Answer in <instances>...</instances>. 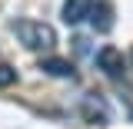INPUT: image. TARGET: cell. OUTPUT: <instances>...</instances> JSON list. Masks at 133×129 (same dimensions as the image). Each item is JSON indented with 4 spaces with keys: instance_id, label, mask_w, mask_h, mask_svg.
<instances>
[{
    "instance_id": "6da1fadb",
    "label": "cell",
    "mask_w": 133,
    "mask_h": 129,
    "mask_svg": "<svg viewBox=\"0 0 133 129\" xmlns=\"http://www.w3.org/2000/svg\"><path fill=\"white\" fill-rule=\"evenodd\" d=\"M14 33H17V40H20L27 50H50L53 43H57L53 27L40 23V20H17V23H14Z\"/></svg>"
},
{
    "instance_id": "3957f363",
    "label": "cell",
    "mask_w": 133,
    "mask_h": 129,
    "mask_svg": "<svg viewBox=\"0 0 133 129\" xmlns=\"http://www.w3.org/2000/svg\"><path fill=\"white\" fill-rule=\"evenodd\" d=\"M97 70L103 73V76H110V80L123 76V53H120L116 47H103L97 53Z\"/></svg>"
},
{
    "instance_id": "7a4b0ae2",
    "label": "cell",
    "mask_w": 133,
    "mask_h": 129,
    "mask_svg": "<svg viewBox=\"0 0 133 129\" xmlns=\"http://www.w3.org/2000/svg\"><path fill=\"white\" fill-rule=\"evenodd\" d=\"M80 116L87 123H93V126H107L110 123V106H107V99L100 93H87L80 103Z\"/></svg>"
},
{
    "instance_id": "5b68a950",
    "label": "cell",
    "mask_w": 133,
    "mask_h": 129,
    "mask_svg": "<svg viewBox=\"0 0 133 129\" xmlns=\"http://www.w3.org/2000/svg\"><path fill=\"white\" fill-rule=\"evenodd\" d=\"M90 10H93V0H66L63 3V23H83L87 17H90Z\"/></svg>"
},
{
    "instance_id": "277c9868",
    "label": "cell",
    "mask_w": 133,
    "mask_h": 129,
    "mask_svg": "<svg viewBox=\"0 0 133 129\" xmlns=\"http://www.w3.org/2000/svg\"><path fill=\"white\" fill-rule=\"evenodd\" d=\"M90 23H93V30H97V33H110V30H113V7H110L107 0L93 3V10H90Z\"/></svg>"
},
{
    "instance_id": "8992f818",
    "label": "cell",
    "mask_w": 133,
    "mask_h": 129,
    "mask_svg": "<svg viewBox=\"0 0 133 129\" xmlns=\"http://www.w3.org/2000/svg\"><path fill=\"white\" fill-rule=\"evenodd\" d=\"M40 70H43L47 76H57V80H73V76H77L73 66L66 63V60H60V56H47V60L40 63Z\"/></svg>"
},
{
    "instance_id": "52a82bcc",
    "label": "cell",
    "mask_w": 133,
    "mask_h": 129,
    "mask_svg": "<svg viewBox=\"0 0 133 129\" xmlns=\"http://www.w3.org/2000/svg\"><path fill=\"white\" fill-rule=\"evenodd\" d=\"M17 83V70L7 63H0V86H14Z\"/></svg>"
}]
</instances>
